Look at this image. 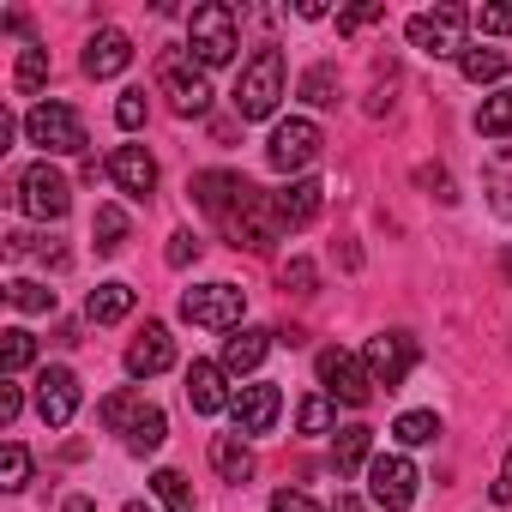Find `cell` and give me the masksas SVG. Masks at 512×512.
I'll return each instance as SVG.
<instances>
[{
	"mask_svg": "<svg viewBox=\"0 0 512 512\" xmlns=\"http://www.w3.org/2000/svg\"><path fill=\"white\" fill-rule=\"evenodd\" d=\"M235 49H241L235 7H223V0L193 7V19H187V61H199V67H229Z\"/></svg>",
	"mask_w": 512,
	"mask_h": 512,
	"instance_id": "obj_1",
	"label": "cell"
},
{
	"mask_svg": "<svg viewBox=\"0 0 512 512\" xmlns=\"http://www.w3.org/2000/svg\"><path fill=\"white\" fill-rule=\"evenodd\" d=\"M278 97H284V55L278 49H260V55L241 67V79H235V115L241 121H266L278 109Z\"/></svg>",
	"mask_w": 512,
	"mask_h": 512,
	"instance_id": "obj_2",
	"label": "cell"
},
{
	"mask_svg": "<svg viewBox=\"0 0 512 512\" xmlns=\"http://www.w3.org/2000/svg\"><path fill=\"white\" fill-rule=\"evenodd\" d=\"M13 205L31 211L37 223H55V217H67V205H73V181L43 157V163H31V169L13 181Z\"/></svg>",
	"mask_w": 512,
	"mask_h": 512,
	"instance_id": "obj_3",
	"label": "cell"
},
{
	"mask_svg": "<svg viewBox=\"0 0 512 512\" xmlns=\"http://www.w3.org/2000/svg\"><path fill=\"white\" fill-rule=\"evenodd\" d=\"M241 314H247V290H235V284H199V290L181 296V320L187 326L241 332Z\"/></svg>",
	"mask_w": 512,
	"mask_h": 512,
	"instance_id": "obj_4",
	"label": "cell"
},
{
	"mask_svg": "<svg viewBox=\"0 0 512 512\" xmlns=\"http://www.w3.org/2000/svg\"><path fill=\"white\" fill-rule=\"evenodd\" d=\"M25 139L43 145L49 157H73V151H85V121H79V109H67V103H37V109L25 115Z\"/></svg>",
	"mask_w": 512,
	"mask_h": 512,
	"instance_id": "obj_5",
	"label": "cell"
},
{
	"mask_svg": "<svg viewBox=\"0 0 512 512\" xmlns=\"http://www.w3.org/2000/svg\"><path fill=\"white\" fill-rule=\"evenodd\" d=\"M223 229H229V241L235 247H247V253H266L278 235H284V223H278V205L260 193V187H247V199L223 217Z\"/></svg>",
	"mask_w": 512,
	"mask_h": 512,
	"instance_id": "obj_6",
	"label": "cell"
},
{
	"mask_svg": "<svg viewBox=\"0 0 512 512\" xmlns=\"http://www.w3.org/2000/svg\"><path fill=\"white\" fill-rule=\"evenodd\" d=\"M464 25H470L464 7H434V13H416V19L404 25V37H410V49H422V55H464Z\"/></svg>",
	"mask_w": 512,
	"mask_h": 512,
	"instance_id": "obj_7",
	"label": "cell"
},
{
	"mask_svg": "<svg viewBox=\"0 0 512 512\" xmlns=\"http://www.w3.org/2000/svg\"><path fill=\"white\" fill-rule=\"evenodd\" d=\"M416 464L404 458V452H374V464H368V494H374V506L380 512H404L410 500H416Z\"/></svg>",
	"mask_w": 512,
	"mask_h": 512,
	"instance_id": "obj_8",
	"label": "cell"
},
{
	"mask_svg": "<svg viewBox=\"0 0 512 512\" xmlns=\"http://www.w3.org/2000/svg\"><path fill=\"white\" fill-rule=\"evenodd\" d=\"M362 368H368V380L374 386H404L410 380V368H416V338L410 332H380V338H368V350H362Z\"/></svg>",
	"mask_w": 512,
	"mask_h": 512,
	"instance_id": "obj_9",
	"label": "cell"
},
{
	"mask_svg": "<svg viewBox=\"0 0 512 512\" xmlns=\"http://www.w3.org/2000/svg\"><path fill=\"white\" fill-rule=\"evenodd\" d=\"M314 157H320V127H314L308 115H296V121H278V127H272L266 163H272L278 175H296V169H308Z\"/></svg>",
	"mask_w": 512,
	"mask_h": 512,
	"instance_id": "obj_10",
	"label": "cell"
},
{
	"mask_svg": "<svg viewBox=\"0 0 512 512\" xmlns=\"http://www.w3.org/2000/svg\"><path fill=\"white\" fill-rule=\"evenodd\" d=\"M320 380H326V392H332L338 404H350V410H362V404L374 398V380H368V368H362L350 350H320Z\"/></svg>",
	"mask_w": 512,
	"mask_h": 512,
	"instance_id": "obj_11",
	"label": "cell"
},
{
	"mask_svg": "<svg viewBox=\"0 0 512 512\" xmlns=\"http://www.w3.org/2000/svg\"><path fill=\"white\" fill-rule=\"evenodd\" d=\"M163 97H169L175 115H205L211 109V85H205V73L187 55H169L163 61Z\"/></svg>",
	"mask_w": 512,
	"mask_h": 512,
	"instance_id": "obj_12",
	"label": "cell"
},
{
	"mask_svg": "<svg viewBox=\"0 0 512 512\" xmlns=\"http://www.w3.org/2000/svg\"><path fill=\"white\" fill-rule=\"evenodd\" d=\"M37 416L49 428H67L79 416V374L73 368H43L37 374Z\"/></svg>",
	"mask_w": 512,
	"mask_h": 512,
	"instance_id": "obj_13",
	"label": "cell"
},
{
	"mask_svg": "<svg viewBox=\"0 0 512 512\" xmlns=\"http://www.w3.org/2000/svg\"><path fill=\"white\" fill-rule=\"evenodd\" d=\"M278 410H284V392H278V386H241L235 404H229L235 434H266V428L278 422Z\"/></svg>",
	"mask_w": 512,
	"mask_h": 512,
	"instance_id": "obj_14",
	"label": "cell"
},
{
	"mask_svg": "<svg viewBox=\"0 0 512 512\" xmlns=\"http://www.w3.org/2000/svg\"><path fill=\"white\" fill-rule=\"evenodd\" d=\"M109 181H115L127 199H145V193L157 187V163H151V151H145V145H115V151H109Z\"/></svg>",
	"mask_w": 512,
	"mask_h": 512,
	"instance_id": "obj_15",
	"label": "cell"
},
{
	"mask_svg": "<svg viewBox=\"0 0 512 512\" xmlns=\"http://www.w3.org/2000/svg\"><path fill=\"white\" fill-rule=\"evenodd\" d=\"M127 67H133V37L115 31V25H103V31L85 43V73H91V79H115V73H127Z\"/></svg>",
	"mask_w": 512,
	"mask_h": 512,
	"instance_id": "obj_16",
	"label": "cell"
},
{
	"mask_svg": "<svg viewBox=\"0 0 512 512\" xmlns=\"http://www.w3.org/2000/svg\"><path fill=\"white\" fill-rule=\"evenodd\" d=\"M193 199H199V211H211L217 223L247 199V181L241 175H229V169H205V175H193V187H187Z\"/></svg>",
	"mask_w": 512,
	"mask_h": 512,
	"instance_id": "obj_17",
	"label": "cell"
},
{
	"mask_svg": "<svg viewBox=\"0 0 512 512\" xmlns=\"http://www.w3.org/2000/svg\"><path fill=\"white\" fill-rule=\"evenodd\" d=\"M169 362H175V338H169V326L151 320V326L127 344V374H133V380H151V374H163Z\"/></svg>",
	"mask_w": 512,
	"mask_h": 512,
	"instance_id": "obj_18",
	"label": "cell"
},
{
	"mask_svg": "<svg viewBox=\"0 0 512 512\" xmlns=\"http://www.w3.org/2000/svg\"><path fill=\"white\" fill-rule=\"evenodd\" d=\"M272 205H278V223H284V229H302V223H314V217H320L326 187H320L314 175H302V181H290L284 193H272Z\"/></svg>",
	"mask_w": 512,
	"mask_h": 512,
	"instance_id": "obj_19",
	"label": "cell"
},
{
	"mask_svg": "<svg viewBox=\"0 0 512 512\" xmlns=\"http://www.w3.org/2000/svg\"><path fill=\"white\" fill-rule=\"evenodd\" d=\"M272 338H278V332H260V326H241V332H229V338H223V374H253V368L266 362Z\"/></svg>",
	"mask_w": 512,
	"mask_h": 512,
	"instance_id": "obj_20",
	"label": "cell"
},
{
	"mask_svg": "<svg viewBox=\"0 0 512 512\" xmlns=\"http://www.w3.org/2000/svg\"><path fill=\"white\" fill-rule=\"evenodd\" d=\"M187 404H193L199 416H217V410L235 404V398L223 392V362H193V368H187Z\"/></svg>",
	"mask_w": 512,
	"mask_h": 512,
	"instance_id": "obj_21",
	"label": "cell"
},
{
	"mask_svg": "<svg viewBox=\"0 0 512 512\" xmlns=\"http://www.w3.org/2000/svg\"><path fill=\"white\" fill-rule=\"evenodd\" d=\"M211 470H217L223 482H247V476H253V446H247L241 434H217V440H211Z\"/></svg>",
	"mask_w": 512,
	"mask_h": 512,
	"instance_id": "obj_22",
	"label": "cell"
},
{
	"mask_svg": "<svg viewBox=\"0 0 512 512\" xmlns=\"http://www.w3.org/2000/svg\"><path fill=\"white\" fill-rule=\"evenodd\" d=\"M133 308H139L133 284H97V290H91V302H85V314H91L97 326H115V320H127Z\"/></svg>",
	"mask_w": 512,
	"mask_h": 512,
	"instance_id": "obj_23",
	"label": "cell"
},
{
	"mask_svg": "<svg viewBox=\"0 0 512 512\" xmlns=\"http://www.w3.org/2000/svg\"><path fill=\"white\" fill-rule=\"evenodd\" d=\"M163 440H169V416H163L157 404H145V410H139V422L127 428V452H133V458H145V452H157Z\"/></svg>",
	"mask_w": 512,
	"mask_h": 512,
	"instance_id": "obj_24",
	"label": "cell"
},
{
	"mask_svg": "<svg viewBox=\"0 0 512 512\" xmlns=\"http://www.w3.org/2000/svg\"><path fill=\"white\" fill-rule=\"evenodd\" d=\"M31 362H37V338H31L25 326L0 332V374H7V380H19V374H25Z\"/></svg>",
	"mask_w": 512,
	"mask_h": 512,
	"instance_id": "obj_25",
	"label": "cell"
},
{
	"mask_svg": "<svg viewBox=\"0 0 512 512\" xmlns=\"http://www.w3.org/2000/svg\"><path fill=\"white\" fill-rule=\"evenodd\" d=\"M332 452H338V470H368L374 464V428H362V422L356 428H338V446Z\"/></svg>",
	"mask_w": 512,
	"mask_h": 512,
	"instance_id": "obj_26",
	"label": "cell"
},
{
	"mask_svg": "<svg viewBox=\"0 0 512 512\" xmlns=\"http://www.w3.org/2000/svg\"><path fill=\"white\" fill-rule=\"evenodd\" d=\"M91 241H97V253H121V241H127V211H121V205H97Z\"/></svg>",
	"mask_w": 512,
	"mask_h": 512,
	"instance_id": "obj_27",
	"label": "cell"
},
{
	"mask_svg": "<svg viewBox=\"0 0 512 512\" xmlns=\"http://www.w3.org/2000/svg\"><path fill=\"white\" fill-rule=\"evenodd\" d=\"M458 73H464L470 85H494V79L506 73V55H500V49H464V55H458Z\"/></svg>",
	"mask_w": 512,
	"mask_h": 512,
	"instance_id": "obj_28",
	"label": "cell"
},
{
	"mask_svg": "<svg viewBox=\"0 0 512 512\" xmlns=\"http://www.w3.org/2000/svg\"><path fill=\"white\" fill-rule=\"evenodd\" d=\"M7 302H13L19 314H55V290L37 284V278H13V284H7Z\"/></svg>",
	"mask_w": 512,
	"mask_h": 512,
	"instance_id": "obj_29",
	"label": "cell"
},
{
	"mask_svg": "<svg viewBox=\"0 0 512 512\" xmlns=\"http://www.w3.org/2000/svg\"><path fill=\"white\" fill-rule=\"evenodd\" d=\"M434 434H440V416H434V410H404V416L392 422V440H398V446H428Z\"/></svg>",
	"mask_w": 512,
	"mask_h": 512,
	"instance_id": "obj_30",
	"label": "cell"
},
{
	"mask_svg": "<svg viewBox=\"0 0 512 512\" xmlns=\"http://www.w3.org/2000/svg\"><path fill=\"white\" fill-rule=\"evenodd\" d=\"M476 133H482V139H506V133H512V91H494V97L476 109Z\"/></svg>",
	"mask_w": 512,
	"mask_h": 512,
	"instance_id": "obj_31",
	"label": "cell"
},
{
	"mask_svg": "<svg viewBox=\"0 0 512 512\" xmlns=\"http://www.w3.org/2000/svg\"><path fill=\"white\" fill-rule=\"evenodd\" d=\"M139 410H145V398H133V392H109V398L97 404L103 428H115V434H127V428L139 422Z\"/></svg>",
	"mask_w": 512,
	"mask_h": 512,
	"instance_id": "obj_32",
	"label": "cell"
},
{
	"mask_svg": "<svg viewBox=\"0 0 512 512\" xmlns=\"http://www.w3.org/2000/svg\"><path fill=\"white\" fill-rule=\"evenodd\" d=\"M43 79H49V49H19L13 91H43Z\"/></svg>",
	"mask_w": 512,
	"mask_h": 512,
	"instance_id": "obj_33",
	"label": "cell"
},
{
	"mask_svg": "<svg viewBox=\"0 0 512 512\" xmlns=\"http://www.w3.org/2000/svg\"><path fill=\"white\" fill-rule=\"evenodd\" d=\"M302 103H314V109H320V103H338V67H326V61L308 67V73H302Z\"/></svg>",
	"mask_w": 512,
	"mask_h": 512,
	"instance_id": "obj_34",
	"label": "cell"
},
{
	"mask_svg": "<svg viewBox=\"0 0 512 512\" xmlns=\"http://www.w3.org/2000/svg\"><path fill=\"white\" fill-rule=\"evenodd\" d=\"M151 488H157V500H163L169 512H193V488H187V476H181V470H157V476H151Z\"/></svg>",
	"mask_w": 512,
	"mask_h": 512,
	"instance_id": "obj_35",
	"label": "cell"
},
{
	"mask_svg": "<svg viewBox=\"0 0 512 512\" xmlns=\"http://www.w3.org/2000/svg\"><path fill=\"white\" fill-rule=\"evenodd\" d=\"M25 482H31V452L19 440H7L0 446V488H25Z\"/></svg>",
	"mask_w": 512,
	"mask_h": 512,
	"instance_id": "obj_36",
	"label": "cell"
},
{
	"mask_svg": "<svg viewBox=\"0 0 512 512\" xmlns=\"http://www.w3.org/2000/svg\"><path fill=\"white\" fill-rule=\"evenodd\" d=\"M296 422H302V434H326L332 428V398H302Z\"/></svg>",
	"mask_w": 512,
	"mask_h": 512,
	"instance_id": "obj_37",
	"label": "cell"
},
{
	"mask_svg": "<svg viewBox=\"0 0 512 512\" xmlns=\"http://www.w3.org/2000/svg\"><path fill=\"white\" fill-rule=\"evenodd\" d=\"M163 260H169L175 272H181V266H193V260H199V235H193V229H175V235H169V253H163Z\"/></svg>",
	"mask_w": 512,
	"mask_h": 512,
	"instance_id": "obj_38",
	"label": "cell"
},
{
	"mask_svg": "<svg viewBox=\"0 0 512 512\" xmlns=\"http://www.w3.org/2000/svg\"><path fill=\"white\" fill-rule=\"evenodd\" d=\"M374 19H386V7H380V0H368V7H350V13H338V31H344V37H356V31H368Z\"/></svg>",
	"mask_w": 512,
	"mask_h": 512,
	"instance_id": "obj_39",
	"label": "cell"
},
{
	"mask_svg": "<svg viewBox=\"0 0 512 512\" xmlns=\"http://www.w3.org/2000/svg\"><path fill=\"white\" fill-rule=\"evenodd\" d=\"M470 25H476V31H488V37H506V31H512V7H476V13H470Z\"/></svg>",
	"mask_w": 512,
	"mask_h": 512,
	"instance_id": "obj_40",
	"label": "cell"
},
{
	"mask_svg": "<svg viewBox=\"0 0 512 512\" xmlns=\"http://www.w3.org/2000/svg\"><path fill=\"white\" fill-rule=\"evenodd\" d=\"M115 127H127V133L145 127V91H127V97L115 103Z\"/></svg>",
	"mask_w": 512,
	"mask_h": 512,
	"instance_id": "obj_41",
	"label": "cell"
},
{
	"mask_svg": "<svg viewBox=\"0 0 512 512\" xmlns=\"http://www.w3.org/2000/svg\"><path fill=\"white\" fill-rule=\"evenodd\" d=\"M320 284V272H314V260H290L284 266V290H296V296H308Z\"/></svg>",
	"mask_w": 512,
	"mask_h": 512,
	"instance_id": "obj_42",
	"label": "cell"
},
{
	"mask_svg": "<svg viewBox=\"0 0 512 512\" xmlns=\"http://www.w3.org/2000/svg\"><path fill=\"white\" fill-rule=\"evenodd\" d=\"M488 187H494V211H500V217H512V163H494Z\"/></svg>",
	"mask_w": 512,
	"mask_h": 512,
	"instance_id": "obj_43",
	"label": "cell"
},
{
	"mask_svg": "<svg viewBox=\"0 0 512 512\" xmlns=\"http://www.w3.org/2000/svg\"><path fill=\"white\" fill-rule=\"evenodd\" d=\"M272 512H326V506L308 500L302 488H278V494H272Z\"/></svg>",
	"mask_w": 512,
	"mask_h": 512,
	"instance_id": "obj_44",
	"label": "cell"
},
{
	"mask_svg": "<svg viewBox=\"0 0 512 512\" xmlns=\"http://www.w3.org/2000/svg\"><path fill=\"white\" fill-rule=\"evenodd\" d=\"M19 410H25V392H19V386L7 380V386H0V422L13 428V422H19Z\"/></svg>",
	"mask_w": 512,
	"mask_h": 512,
	"instance_id": "obj_45",
	"label": "cell"
},
{
	"mask_svg": "<svg viewBox=\"0 0 512 512\" xmlns=\"http://www.w3.org/2000/svg\"><path fill=\"white\" fill-rule=\"evenodd\" d=\"M494 500L512 506V452H506V464H500V476H494Z\"/></svg>",
	"mask_w": 512,
	"mask_h": 512,
	"instance_id": "obj_46",
	"label": "cell"
},
{
	"mask_svg": "<svg viewBox=\"0 0 512 512\" xmlns=\"http://www.w3.org/2000/svg\"><path fill=\"white\" fill-rule=\"evenodd\" d=\"M61 512H97V506H91V500H85V494H73V500H67V506H61Z\"/></svg>",
	"mask_w": 512,
	"mask_h": 512,
	"instance_id": "obj_47",
	"label": "cell"
},
{
	"mask_svg": "<svg viewBox=\"0 0 512 512\" xmlns=\"http://www.w3.org/2000/svg\"><path fill=\"white\" fill-rule=\"evenodd\" d=\"M338 512H362V506H356V500H350V494H338Z\"/></svg>",
	"mask_w": 512,
	"mask_h": 512,
	"instance_id": "obj_48",
	"label": "cell"
}]
</instances>
